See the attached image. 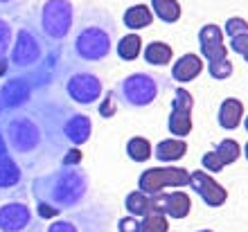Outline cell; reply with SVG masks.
Masks as SVG:
<instances>
[{
    "label": "cell",
    "mask_w": 248,
    "mask_h": 232,
    "mask_svg": "<svg viewBox=\"0 0 248 232\" xmlns=\"http://www.w3.org/2000/svg\"><path fill=\"white\" fill-rule=\"evenodd\" d=\"M72 106L47 93L34 95L25 106L5 115L2 133L7 147L27 171H39L50 162L61 160L70 149L63 136V124Z\"/></svg>",
    "instance_id": "1"
},
{
    "label": "cell",
    "mask_w": 248,
    "mask_h": 232,
    "mask_svg": "<svg viewBox=\"0 0 248 232\" xmlns=\"http://www.w3.org/2000/svg\"><path fill=\"white\" fill-rule=\"evenodd\" d=\"M91 176L81 167L52 169L32 178V196L41 219H54L63 212L77 210L88 196Z\"/></svg>",
    "instance_id": "2"
},
{
    "label": "cell",
    "mask_w": 248,
    "mask_h": 232,
    "mask_svg": "<svg viewBox=\"0 0 248 232\" xmlns=\"http://www.w3.org/2000/svg\"><path fill=\"white\" fill-rule=\"evenodd\" d=\"M115 20L102 7H84L75 20L72 32V54L84 63H95L111 54L115 41Z\"/></svg>",
    "instance_id": "3"
},
{
    "label": "cell",
    "mask_w": 248,
    "mask_h": 232,
    "mask_svg": "<svg viewBox=\"0 0 248 232\" xmlns=\"http://www.w3.org/2000/svg\"><path fill=\"white\" fill-rule=\"evenodd\" d=\"M57 46H50L43 34L39 30V23H34L32 18H27L20 23V27L16 30V39H14L12 52H9V65L18 75H27V72L36 70L46 57L54 50Z\"/></svg>",
    "instance_id": "4"
},
{
    "label": "cell",
    "mask_w": 248,
    "mask_h": 232,
    "mask_svg": "<svg viewBox=\"0 0 248 232\" xmlns=\"http://www.w3.org/2000/svg\"><path fill=\"white\" fill-rule=\"evenodd\" d=\"M39 30L50 46L61 47L75 27V5L70 0H46L39 9Z\"/></svg>",
    "instance_id": "5"
},
{
    "label": "cell",
    "mask_w": 248,
    "mask_h": 232,
    "mask_svg": "<svg viewBox=\"0 0 248 232\" xmlns=\"http://www.w3.org/2000/svg\"><path fill=\"white\" fill-rule=\"evenodd\" d=\"M165 88H167V79L158 77L154 72H133L120 81L115 95L129 108H144L156 102V97Z\"/></svg>",
    "instance_id": "6"
},
{
    "label": "cell",
    "mask_w": 248,
    "mask_h": 232,
    "mask_svg": "<svg viewBox=\"0 0 248 232\" xmlns=\"http://www.w3.org/2000/svg\"><path fill=\"white\" fill-rule=\"evenodd\" d=\"M111 223V212L104 205L93 203L81 210H70L63 219L52 221L46 232H106Z\"/></svg>",
    "instance_id": "7"
},
{
    "label": "cell",
    "mask_w": 248,
    "mask_h": 232,
    "mask_svg": "<svg viewBox=\"0 0 248 232\" xmlns=\"http://www.w3.org/2000/svg\"><path fill=\"white\" fill-rule=\"evenodd\" d=\"M63 91L70 102L79 106H91L104 95V84L95 72L84 70V68H72L65 72Z\"/></svg>",
    "instance_id": "8"
},
{
    "label": "cell",
    "mask_w": 248,
    "mask_h": 232,
    "mask_svg": "<svg viewBox=\"0 0 248 232\" xmlns=\"http://www.w3.org/2000/svg\"><path fill=\"white\" fill-rule=\"evenodd\" d=\"M189 171L183 167H151L140 174L138 189L147 196H156L165 187H187Z\"/></svg>",
    "instance_id": "9"
},
{
    "label": "cell",
    "mask_w": 248,
    "mask_h": 232,
    "mask_svg": "<svg viewBox=\"0 0 248 232\" xmlns=\"http://www.w3.org/2000/svg\"><path fill=\"white\" fill-rule=\"evenodd\" d=\"M0 232H46L25 201H7L0 205Z\"/></svg>",
    "instance_id": "10"
},
{
    "label": "cell",
    "mask_w": 248,
    "mask_h": 232,
    "mask_svg": "<svg viewBox=\"0 0 248 232\" xmlns=\"http://www.w3.org/2000/svg\"><path fill=\"white\" fill-rule=\"evenodd\" d=\"M192 108H194V97L185 88H176L174 93V104L170 113V131L176 138H187L192 133Z\"/></svg>",
    "instance_id": "11"
},
{
    "label": "cell",
    "mask_w": 248,
    "mask_h": 232,
    "mask_svg": "<svg viewBox=\"0 0 248 232\" xmlns=\"http://www.w3.org/2000/svg\"><path fill=\"white\" fill-rule=\"evenodd\" d=\"M34 95H36V91H34L32 81L25 75H14L0 88V104L7 110H16L20 106H25Z\"/></svg>",
    "instance_id": "12"
},
{
    "label": "cell",
    "mask_w": 248,
    "mask_h": 232,
    "mask_svg": "<svg viewBox=\"0 0 248 232\" xmlns=\"http://www.w3.org/2000/svg\"><path fill=\"white\" fill-rule=\"evenodd\" d=\"M189 187L194 189L201 201L205 205L210 207H221L226 201H228V192H226V187L219 185L215 178H210L208 171H192L189 174Z\"/></svg>",
    "instance_id": "13"
},
{
    "label": "cell",
    "mask_w": 248,
    "mask_h": 232,
    "mask_svg": "<svg viewBox=\"0 0 248 232\" xmlns=\"http://www.w3.org/2000/svg\"><path fill=\"white\" fill-rule=\"evenodd\" d=\"M199 52H201L203 59H208V63L228 59V50L223 46L221 27L215 25V23H208V25H203L199 30Z\"/></svg>",
    "instance_id": "14"
},
{
    "label": "cell",
    "mask_w": 248,
    "mask_h": 232,
    "mask_svg": "<svg viewBox=\"0 0 248 232\" xmlns=\"http://www.w3.org/2000/svg\"><path fill=\"white\" fill-rule=\"evenodd\" d=\"M151 199V212H163L171 219H185L192 210V201L185 192H171V194H156Z\"/></svg>",
    "instance_id": "15"
},
{
    "label": "cell",
    "mask_w": 248,
    "mask_h": 232,
    "mask_svg": "<svg viewBox=\"0 0 248 232\" xmlns=\"http://www.w3.org/2000/svg\"><path fill=\"white\" fill-rule=\"evenodd\" d=\"M63 136L70 147H81L93 136V120L79 110H72L63 124Z\"/></svg>",
    "instance_id": "16"
},
{
    "label": "cell",
    "mask_w": 248,
    "mask_h": 232,
    "mask_svg": "<svg viewBox=\"0 0 248 232\" xmlns=\"http://www.w3.org/2000/svg\"><path fill=\"white\" fill-rule=\"evenodd\" d=\"M203 72V59L194 52H187L183 57H178V61L174 63L171 68V77L174 81L178 84H189V81H194L199 75Z\"/></svg>",
    "instance_id": "17"
},
{
    "label": "cell",
    "mask_w": 248,
    "mask_h": 232,
    "mask_svg": "<svg viewBox=\"0 0 248 232\" xmlns=\"http://www.w3.org/2000/svg\"><path fill=\"white\" fill-rule=\"evenodd\" d=\"M244 120V104L237 99V97H226L219 106V113H217V122L219 126L226 131L237 129Z\"/></svg>",
    "instance_id": "18"
},
{
    "label": "cell",
    "mask_w": 248,
    "mask_h": 232,
    "mask_svg": "<svg viewBox=\"0 0 248 232\" xmlns=\"http://www.w3.org/2000/svg\"><path fill=\"white\" fill-rule=\"evenodd\" d=\"M23 185V167L14 155L0 160V192H12Z\"/></svg>",
    "instance_id": "19"
},
{
    "label": "cell",
    "mask_w": 248,
    "mask_h": 232,
    "mask_svg": "<svg viewBox=\"0 0 248 232\" xmlns=\"http://www.w3.org/2000/svg\"><path fill=\"white\" fill-rule=\"evenodd\" d=\"M154 154L160 162H174L181 160L187 154V142H183L181 138H170V140H160L154 149Z\"/></svg>",
    "instance_id": "20"
},
{
    "label": "cell",
    "mask_w": 248,
    "mask_h": 232,
    "mask_svg": "<svg viewBox=\"0 0 248 232\" xmlns=\"http://www.w3.org/2000/svg\"><path fill=\"white\" fill-rule=\"evenodd\" d=\"M154 23V12L147 5H133L124 12V25L129 30H142Z\"/></svg>",
    "instance_id": "21"
},
{
    "label": "cell",
    "mask_w": 248,
    "mask_h": 232,
    "mask_svg": "<svg viewBox=\"0 0 248 232\" xmlns=\"http://www.w3.org/2000/svg\"><path fill=\"white\" fill-rule=\"evenodd\" d=\"M124 207H126V212H129L131 217L140 219V217H147V214L151 212V199L144 192L136 189V192L126 194V199H124Z\"/></svg>",
    "instance_id": "22"
},
{
    "label": "cell",
    "mask_w": 248,
    "mask_h": 232,
    "mask_svg": "<svg viewBox=\"0 0 248 232\" xmlns=\"http://www.w3.org/2000/svg\"><path fill=\"white\" fill-rule=\"evenodd\" d=\"M171 57H174V52L163 41H154V43L144 47V61L149 65H167L171 61Z\"/></svg>",
    "instance_id": "23"
},
{
    "label": "cell",
    "mask_w": 248,
    "mask_h": 232,
    "mask_svg": "<svg viewBox=\"0 0 248 232\" xmlns=\"http://www.w3.org/2000/svg\"><path fill=\"white\" fill-rule=\"evenodd\" d=\"M151 12L163 23H176L181 18V5H178V0H151Z\"/></svg>",
    "instance_id": "24"
},
{
    "label": "cell",
    "mask_w": 248,
    "mask_h": 232,
    "mask_svg": "<svg viewBox=\"0 0 248 232\" xmlns=\"http://www.w3.org/2000/svg\"><path fill=\"white\" fill-rule=\"evenodd\" d=\"M142 50V39L140 34H124L118 43V57L122 61H136Z\"/></svg>",
    "instance_id": "25"
},
{
    "label": "cell",
    "mask_w": 248,
    "mask_h": 232,
    "mask_svg": "<svg viewBox=\"0 0 248 232\" xmlns=\"http://www.w3.org/2000/svg\"><path fill=\"white\" fill-rule=\"evenodd\" d=\"M126 155L133 162H144L151 158V142L142 136H136L126 142Z\"/></svg>",
    "instance_id": "26"
},
{
    "label": "cell",
    "mask_w": 248,
    "mask_h": 232,
    "mask_svg": "<svg viewBox=\"0 0 248 232\" xmlns=\"http://www.w3.org/2000/svg\"><path fill=\"white\" fill-rule=\"evenodd\" d=\"M215 154H217V158L221 160L223 167H226V165H232V162L239 160V155H242V147H239V142L237 140L226 138V140H221L215 147Z\"/></svg>",
    "instance_id": "27"
},
{
    "label": "cell",
    "mask_w": 248,
    "mask_h": 232,
    "mask_svg": "<svg viewBox=\"0 0 248 232\" xmlns=\"http://www.w3.org/2000/svg\"><path fill=\"white\" fill-rule=\"evenodd\" d=\"M140 232H170V223L163 212H149L140 221Z\"/></svg>",
    "instance_id": "28"
},
{
    "label": "cell",
    "mask_w": 248,
    "mask_h": 232,
    "mask_svg": "<svg viewBox=\"0 0 248 232\" xmlns=\"http://www.w3.org/2000/svg\"><path fill=\"white\" fill-rule=\"evenodd\" d=\"M14 46V30L12 23L0 16V59H7Z\"/></svg>",
    "instance_id": "29"
},
{
    "label": "cell",
    "mask_w": 248,
    "mask_h": 232,
    "mask_svg": "<svg viewBox=\"0 0 248 232\" xmlns=\"http://www.w3.org/2000/svg\"><path fill=\"white\" fill-rule=\"evenodd\" d=\"M235 70V65L230 63V59H221V61H212L208 63V72L212 79H228Z\"/></svg>",
    "instance_id": "30"
},
{
    "label": "cell",
    "mask_w": 248,
    "mask_h": 232,
    "mask_svg": "<svg viewBox=\"0 0 248 232\" xmlns=\"http://www.w3.org/2000/svg\"><path fill=\"white\" fill-rule=\"evenodd\" d=\"M223 32L228 34L230 39H237V36H242V34H248V20L239 18V16H232V18L226 20Z\"/></svg>",
    "instance_id": "31"
},
{
    "label": "cell",
    "mask_w": 248,
    "mask_h": 232,
    "mask_svg": "<svg viewBox=\"0 0 248 232\" xmlns=\"http://www.w3.org/2000/svg\"><path fill=\"white\" fill-rule=\"evenodd\" d=\"M115 91H108L106 93V97L102 99V104H99V115L102 117H113L115 113H118V106H115Z\"/></svg>",
    "instance_id": "32"
},
{
    "label": "cell",
    "mask_w": 248,
    "mask_h": 232,
    "mask_svg": "<svg viewBox=\"0 0 248 232\" xmlns=\"http://www.w3.org/2000/svg\"><path fill=\"white\" fill-rule=\"evenodd\" d=\"M201 165H203V169H205V171H210V174H219V171L223 169L221 160L217 158L215 151H208V154H203Z\"/></svg>",
    "instance_id": "33"
},
{
    "label": "cell",
    "mask_w": 248,
    "mask_h": 232,
    "mask_svg": "<svg viewBox=\"0 0 248 232\" xmlns=\"http://www.w3.org/2000/svg\"><path fill=\"white\" fill-rule=\"evenodd\" d=\"M79 160H81V151H79V147H72L63 154L61 165H65V167H79Z\"/></svg>",
    "instance_id": "34"
},
{
    "label": "cell",
    "mask_w": 248,
    "mask_h": 232,
    "mask_svg": "<svg viewBox=\"0 0 248 232\" xmlns=\"http://www.w3.org/2000/svg\"><path fill=\"white\" fill-rule=\"evenodd\" d=\"M118 230L120 232H140V219L136 217H124L118 221Z\"/></svg>",
    "instance_id": "35"
},
{
    "label": "cell",
    "mask_w": 248,
    "mask_h": 232,
    "mask_svg": "<svg viewBox=\"0 0 248 232\" xmlns=\"http://www.w3.org/2000/svg\"><path fill=\"white\" fill-rule=\"evenodd\" d=\"M230 50L237 52V54H244L248 50V34H242L237 39H230Z\"/></svg>",
    "instance_id": "36"
},
{
    "label": "cell",
    "mask_w": 248,
    "mask_h": 232,
    "mask_svg": "<svg viewBox=\"0 0 248 232\" xmlns=\"http://www.w3.org/2000/svg\"><path fill=\"white\" fill-rule=\"evenodd\" d=\"M20 2H23V0H0V12L2 14H14Z\"/></svg>",
    "instance_id": "37"
},
{
    "label": "cell",
    "mask_w": 248,
    "mask_h": 232,
    "mask_svg": "<svg viewBox=\"0 0 248 232\" xmlns=\"http://www.w3.org/2000/svg\"><path fill=\"white\" fill-rule=\"evenodd\" d=\"M9 155V147H7V140H5V133H2V126H0V160Z\"/></svg>",
    "instance_id": "38"
},
{
    "label": "cell",
    "mask_w": 248,
    "mask_h": 232,
    "mask_svg": "<svg viewBox=\"0 0 248 232\" xmlns=\"http://www.w3.org/2000/svg\"><path fill=\"white\" fill-rule=\"evenodd\" d=\"M9 70V59H0V77H5Z\"/></svg>",
    "instance_id": "39"
},
{
    "label": "cell",
    "mask_w": 248,
    "mask_h": 232,
    "mask_svg": "<svg viewBox=\"0 0 248 232\" xmlns=\"http://www.w3.org/2000/svg\"><path fill=\"white\" fill-rule=\"evenodd\" d=\"M242 57H244V61H246V63H248V50H246V52H244Z\"/></svg>",
    "instance_id": "40"
},
{
    "label": "cell",
    "mask_w": 248,
    "mask_h": 232,
    "mask_svg": "<svg viewBox=\"0 0 248 232\" xmlns=\"http://www.w3.org/2000/svg\"><path fill=\"white\" fill-rule=\"evenodd\" d=\"M244 126H246V131H248V115L244 117Z\"/></svg>",
    "instance_id": "41"
},
{
    "label": "cell",
    "mask_w": 248,
    "mask_h": 232,
    "mask_svg": "<svg viewBox=\"0 0 248 232\" xmlns=\"http://www.w3.org/2000/svg\"><path fill=\"white\" fill-rule=\"evenodd\" d=\"M244 154H246V160H248V142H246V147H244Z\"/></svg>",
    "instance_id": "42"
},
{
    "label": "cell",
    "mask_w": 248,
    "mask_h": 232,
    "mask_svg": "<svg viewBox=\"0 0 248 232\" xmlns=\"http://www.w3.org/2000/svg\"><path fill=\"white\" fill-rule=\"evenodd\" d=\"M0 115H2V104H0Z\"/></svg>",
    "instance_id": "43"
},
{
    "label": "cell",
    "mask_w": 248,
    "mask_h": 232,
    "mask_svg": "<svg viewBox=\"0 0 248 232\" xmlns=\"http://www.w3.org/2000/svg\"><path fill=\"white\" fill-rule=\"evenodd\" d=\"M199 232H212V230H199Z\"/></svg>",
    "instance_id": "44"
}]
</instances>
